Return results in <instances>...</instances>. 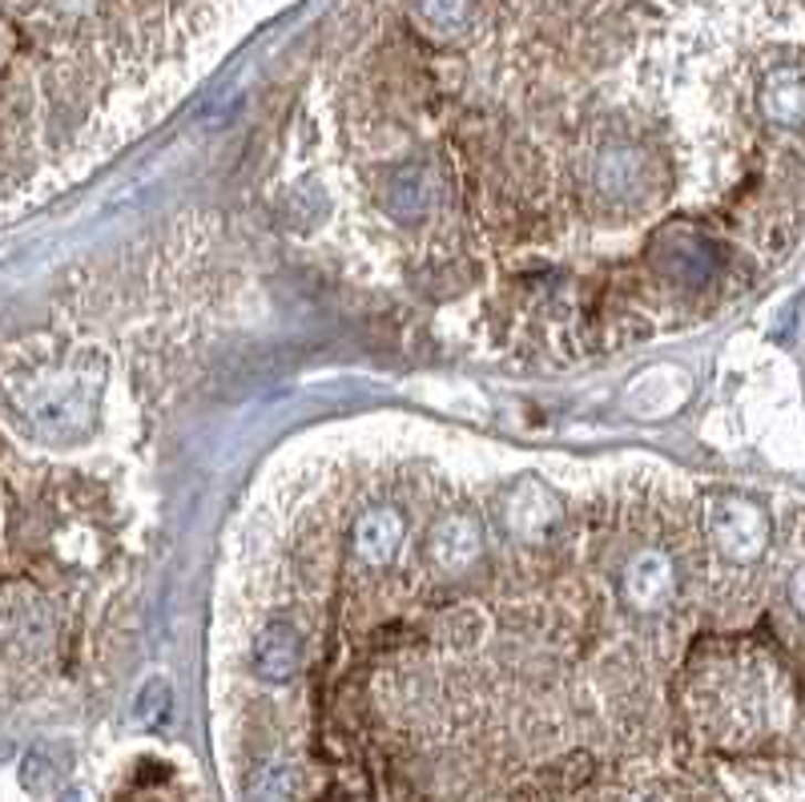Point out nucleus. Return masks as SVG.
Here are the masks:
<instances>
[{
    "label": "nucleus",
    "mask_w": 805,
    "mask_h": 802,
    "mask_svg": "<svg viewBox=\"0 0 805 802\" xmlns=\"http://www.w3.org/2000/svg\"><path fill=\"white\" fill-rule=\"evenodd\" d=\"M701 528L713 553L737 568L757 565L773 545L770 508L741 492H713L701 508Z\"/></svg>",
    "instance_id": "1"
},
{
    "label": "nucleus",
    "mask_w": 805,
    "mask_h": 802,
    "mask_svg": "<svg viewBox=\"0 0 805 802\" xmlns=\"http://www.w3.org/2000/svg\"><path fill=\"white\" fill-rule=\"evenodd\" d=\"M677 589H681V573H677L673 553L661 545L637 548L620 568V602L637 617L664 614L677 602Z\"/></svg>",
    "instance_id": "2"
},
{
    "label": "nucleus",
    "mask_w": 805,
    "mask_h": 802,
    "mask_svg": "<svg viewBox=\"0 0 805 802\" xmlns=\"http://www.w3.org/2000/svg\"><path fill=\"white\" fill-rule=\"evenodd\" d=\"M423 561H427V568L443 573V577L472 573L484 561V521L467 513V508L443 513L427 528V536H423Z\"/></svg>",
    "instance_id": "3"
},
{
    "label": "nucleus",
    "mask_w": 805,
    "mask_h": 802,
    "mask_svg": "<svg viewBox=\"0 0 805 802\" xmlns=\"http://www.w3.org/2000/svg\"><path fill=\"white\" fill-rule=\"evenodd\" d=\"M407 545V516L391 501L363 504L347 528V548L359 568H386Z\"/></svg>",
    "instance_id": "4"
},
{
    "label": "nucleus",
    "mask_w": 805,
    "mask_h": 802,
    "mask_svg": "<svg viewBox=\"0 0 805 802\" xmlns=\"http://www.w3.org/2000/svg\"><path fill=\"white\" fill-rule=\"evenodd\" d=\"M644 178H649V157L640 154V145L629 142L600 145L588 162V182L608 202H632L637 194H644Z\"/></svg>",
    "instance_id": "5"
},
{
    "label": "nucleus",
    "mask_w": 805,
    "mask_h": 802,
    "mask_svg": "<svg viewBox=\"0 0 805 802\" xmlns=\"http://www.w3.org/2000/svg\"><path fill=\"white\" fill-rule=\"evenodd\" d=\"M564 508L556 504L548 489H544L536 476H524L516 484V492L504 504V528L519 541H544V536L556 533Z\"/></svg>",
    "instance_id": "6"
},
{
    "label": "nucleus",
    "mask_w": 805,
    "mask_h": 802,
    "mask_svg": "<svg viewBox=\"0 0 805 802\" xmlns=\"http://www.w3.org/2000/svg\"><path fill=\"white\" fill-rule=\"evenodd\" d=\"M250 661H255L258 678L270 681V686H282L302 666V634L290 621H266L255 637Z\"/></svg>",
    "instance_id": "7"
},
{
    "label": "nucleus",
    "mask_w": 805,
    "mask_h": 802,
    "mask_svg": "<svg viewBox=\"0 0 805 802\" xmlns=\"http://www.w3.org/2000/svg\"><path fill=\"white\" fill-rule=\"evenodd\" d=\"M757 110L773 130H802L805 125V69L782 65L757 90Z\"/></svg>",
    "instance_id": "8"
},
{
    "label": "nucleus",
    "mask_w": 805,
    "mask_h": 802,
    "mask_svg": "<svg viewBox=\"0 0 805 802\" xmlns=\"http://www.w3.org/2000/svg\"><path fill=\"white\" fill-rule=\"evenodd\" d=\"M431 202H435V182L427 178V169L403 166L386 178L383 206L395 223H420L423 214H431Z\"/></svg>",
    "instance_id": "9"
},
{
    "label": "nucleus",
    "mask_w": 805,
    "mask_h": 802,
    "mask_svg": "<svg viewBox=\"0 0 805 802\" xmlns=\"http://www.w3.org/2000/svg\"><path fill=\"white\" fill-rule=\"evenodd\" d=\"M472 0H415V9L427 24H455L464 21V12Z\"/></svg>",
    "instance_id": "10"
},
{
    "label": "nucleus",
    "mask_w": 805,
    "mask_h": 802,
    "mask_svg": "<svg viewBox=\"0 0 805 802\" xmlns=\"http://www.w3.org/2000/svg\"><path fill=\"white\" fill-rule=\"evenodd\" d=\"M166 702H169V690L162 686V681H154V686L142 693V702H137V722L157 726L162 718H166Z\"/></svg>",
    "instance_id": "11"
},
{
    "label": "nucleus",
    "mask_w": 805,
    "mask_h": 802,
    "mask_svg": "<svg viewBox=\"0 0 805 802\" xmlns=\"http://www.w3.org/2000/svg\"><path fill=\"white\" fill-rule=\"evenodd\" d=\"M789 605H794L797 617H805V565H797L794 577H789Z\"/></svg>",
    "instance_id": "12"
}]
</instances>
